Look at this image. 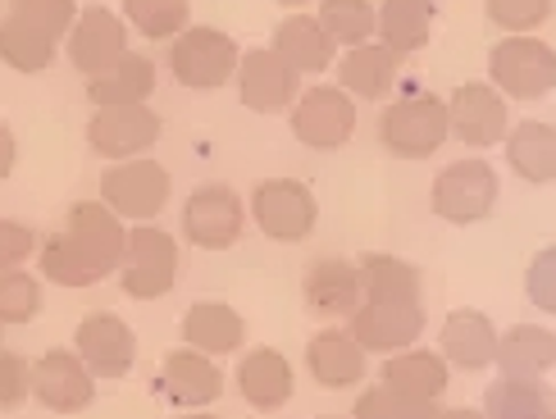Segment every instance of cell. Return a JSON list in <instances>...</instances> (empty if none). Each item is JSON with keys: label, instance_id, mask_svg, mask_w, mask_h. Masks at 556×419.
<instances>
[{"label": "cell", "instance_id": "6da1fadb", "mask_svg": "<svg viewBox=\"0 0 556 419\" xmlns=\"http://www.w3.org/2000/svg\"><path fill=\"white\" fill-rule=\"evenodd\" d=\"M452 137V110L443 97H406L379 114V142L397 160H429Z\"/></svg>", "mask_w": 556, "mask_h": 419}, {"label": "cell", "instance_id": "7a4b0ae2", "mask_svg": "<svg viewBox=\"0 0 556 419\" xmlns=\"http://www.w3.org/2000/svg\"><path fill=\"white\" fill-rule=\"evenodd\" d=\"M489 74L493 87L511 101H539L556 87V51L547 41L516 33V37H502L493 51H489Z\"/></svg>", "mask_w": 556, "mask_h": 419}, {"label": "cell", "instance_id": "3957f363", "mask_svg": "<svg viewBox=\"0 0 556 419\" xmlns=\"http://www.w3.org/2000/svg\"><path fill=\"white\" fill-rule=\"evenodd\" d=\"M429 205L447 224H483L497 210V169L483 165V160H456L433 178Z\"/></svg>", "mask_w": 556, "mask_h": 419}, {"label": "cell", "instance_id": "277c9868", "mask_svg": "<svg viewBox=\"0 0 556 419\" xmlns=\"http://www.w3.org/2000/svg\"><path fill=\"white\" fill-rule=\"evenodd\" d=\"M242 51L224 28H188L169 46V68L182 87L192 91H215L228 78H238Z\"/></svg>", "mask_w": 556, "mask_h": 419}, {"label": "cell", "instance_id": "5b68a950", "mask_svg": "<svg viewBox=\"0 0 556 419\" xmlns=\"http://www.w3.org/2000/svg\"><path fill=\"white\" fill-rule=\"evenodd\" d=\"M101 201L119 219L151 224L169 201V169L155 165V160H147V155L119 160V165H110L101 174Z\"/></svg>", "mask_w": 556, "mask_h": 419}, {"label": "cell", "instance_id": "8992f818", "mask_svg": "<svg viewBox=\"0 0 556 419\" xmlns=\"http://www.w3.org/2000/svg\"><path fill=\"white\" fill-rule=\"evenodd\" d=\"M178 278V242L165 228L155 224H137L128 232V255L119 265V288L132 301H155L174 288Z\"/></svg>", "mask_w": 556, "mask_h": 419}, {"label": "cell", "instance_id": "52a82bcc", "mask_svg": "<svg viewBox=\"0 0 556 419\" xmlns=\"http://www.w3.org/2000/svg\"><path fill=\"white\" fill-rule=\"evenodd\" d=\"M251 219H256L261 232L274 242H301V238H311L319 205L301 178H265L261 188L251 192Z\"/></svg>", "mask_w": 556, "mask_h": 419}, {"label": "cell", "instance_id": "ba28073f", "mask_svg": "<svg viewBox=\"0 0 556 419\" xmlns=\"http://www.w3.org/2000/svg\"><path fill=\"white\" fill-rule=\"evenodd\" d=\"M356 132V101L342 87H311L292 105V137L311 151H338Z\"/></svg>", "mask_w": 556, "mask_h": 419}, {"label": "cell", "instance_id": "9c48e42d", "mask_svg": "<svg viewBox=\"0 0 556 419\" xmlns=\"http://www.w3.org/2000/svg\"><path fill=\"white\" fill-rule=\"evenodd\" d=\"M155 137H160V114L147 101H137V105H101L87 119V147L97 155H105V160H114V165L151 151Z\"/></svg>", "mask_w": 556, "mask_h": 419}, {"label": "cell", "instance_id": "30bf717a", "mask_svg": "<svg viewBox=\"0 0 556 419\" xmlns=\"http://www.w3.org/2000/svg\"><path fill=\"white\" fill-rule=\"evenodd\" d=\"M64 232H68V242H74L87 255V265L97 269L101 278H110L114 269L124 265V255H128V228H124V219L114 215L105 201H78V205H68Z\"/></svg>", "mask_w": 556, "mask_h": 419}, {"label": "cell", "instance_id": "8fae6325", "mask_svg": "<svg viewBox=\"0 0 556 419\" xmlns=\"http://www.w3.org/2000/svg\"><path fill=\"white\" fill-rule=\"evenodd\" d=\"M242 224H247L242 196L233 188H224V182H205L182 205V232H188L192 246H205V251L233 246L242 238Z\"/></svg>", "mask_w": 556, "mask_h": 419}, {"label": "cell", "instance_id": "7c38bea8", "mask_svg": "<svg viewBox=\"0 0 556 419\" xmlns=\"http://www.w3.org/2000/svg\"><path fill=\"white\" fill-rule=\"evenodd\" d=\"M33 397L55 415H78L91 406V397H97V374L83 365L78 352L51 346V352L33 365Z\"/></svg>", "mask_w": 556, "mask_h": 419}, {"label": "cell", "instance_id": "4fadbf2b", "mask_svg": "<svg viewBox=\"0 0 556 419\" xmlns=\"http://www.w3.org/2000/svg\"><path fill=\"white\" fill-rule=\"evenodd\" d=\"M346 333H352L365 352L397 356L425 333V306L420 301H365L352 315V329Z\"/></svg>", "mask_w": 556, "mask_h": 419}, {"label": "cell", "instance_id": "5bb4252c", "mask_svg": "<svg viewBox=\"0 0 556 419\" xmlns=\"http://www.w3.org/2000/svg\"><path fill=\"white\" fill-rule=\"evenodd\" d=\"M68 64L78 68L83 78H97L105 74L110 64H119L128 55V28L124 18L105 10V5H87L74 23V33H68Z\"/></svg>", "mask_w": 556, "mask_h": 419}, {"label": "cell", "instance_id": "9a60e30c", "mask_svg": "<svg viewBox=\"0 0 556 419\" xmlns=\"http://www.w3.org/2000/svg\"><path fill=\"white\" fill-rule=\"evenodd\" d=\"M74 352L83 356V365L97 379H124L132 369V360H137V338H132V329L119 315L91 310L87 319H78Z\"/></svg>", "mask_w": 556, "mask_h": 419}, {"label": "cell", "instance_id": "2e32d148", "mask_svg": "<svg viewBox=\"0 0 556 419\" xmlns=\"http://www.w3.org/2000/svg\"><path fill=\"white\" fill-rule=\"evenodd\" d=\"M447 110H452V137H460L466 147H479V151L497 147L511 132L506 101L493 82H460L447 97Z\"/></svg>", "mask_w": 556, "mask_h": 419}, {"label": "cell", "instance_id": "e0dca14e", "mask_svg": "<svg viewBox=\"0 0 556 419\" xmlns=\"http://www.w3.org/2000/svg\"><path fill=\"white\" fill-rule=\"evenodd\" d=\"M296 68L288 60H278L269 46H256V51H247L242 64H238V97L247 110L256 114H278L288 110L296 97Z\"/></svg>", "mask_w": 556, "mask_h": 419}, {"label": "cell", "instance_id": "ac0fdd59", "mask_svg": "<svg viewBox=\"0 0 556 419\" xmlns=\"http://www.w3.org/2000/svg\"><path fill=\"white\" fill-rule=\"evenodd\" d=\"M160 392H165V402L182 410H205L224 392V374L197 346H178V352L160 360Z\"/></svg>", "mask_w": 556, "mask_h": 419}, {"label": "cell", "instance_id": "d6986e66", "mask_svg": "<svg viewBox=\"0 0 556 419\" xmlns=\"http://www.w3.org/2000/svg\"><path fill=\"white\" fill-rule=\"evenodd\" d=\"M301 296H306V306L324 319H352L361 306H365V288H361V265L352 261H315L301 278Z\"/></svg>", "mask_w": 556, "mask_h": 419}, {"label": "cell", "instance_id": "ffe728a7", "mask_svg": "<svg viewBox=\"0 0 556 419\" xmlns=\"http://www.w3.org/2000/svg\"><path fill=\"white\" fill-rule=\"evenodd\" d=\"M443 356H447V365H456V369H466V374H475V369H489V365H497V329H493V319L483 315V310H475V306H460V310H452L447 319H443Z\"/></svg>", "mask_w": 556, "mask_h": 419}, {"label": "cell", "instance_id": "44dd1931", "mask_svg": "<svg viewBox=\"0 0 556 419\" xmlns=\"http://www.w3.org/2000/svg\"><path fill=\"white\" fill-rule=\"evenodd\" d=\"M306 369L319 388H352L365 379V346L342 329H324L306 342Z\"/></svg>", "mask_w": 556, "mask_h": 419}, {"label": "cell", "instance_id": "7402d4cb", "mask_svg": "<svg viewBox=\"0 0 556 419\" xmlns=\"http://www.w3.org/2000/svg\"><path fill=\"white\" fill-rule=\"evenodd\" d=\"M397 64H402V55L383 41L352 46V51L338 60V87L361 101H379V97H388V87L397 82Z\"/></svg>", "mask_w": 556, "mask_h": 419}, {"label": "cell", "instance_id": "603a6c76", "mask_svg": "<svg viewBox=\"0 0 556 419\" xmlns=\"http://www.w3.org/2000/svg\"><path fill=\"white\" fill-rule=\"evenodd\" d=\"M238 392L247 397V406H256V410L288 406V397H292V365H288V356L274 352V346H256L251 356H242Z\"/></svg>", "mask_w": 556, "mask_h": 419}, {"label": "cell", "instance_id": "cb8c5ba5", "mask_svg": "<svg viewBox=\"0 0 556 419\" xmlns=\"http://www.w3.org/2000/svg\"><path fill=\"white\" fill-rule=\"evenodd\" d=\"M242 338H247V319L233 306H224V301H197V306H188V315H182V342L205 356L238 352Z\"/></svg>", "mask_w": 556, "mask_h": 419}, {"label": "cell", "instance_id": "d4e9b609", "mask_svg": "<svg viewBox=\"0 0 556 419\" xmlns=\"http://www.w3.org/2000/svg\"><path fill=\"white\" fill-rule=\"evenodd\" d=\"M269 51L278 55V60H288L296 74H319V68H329L333 64V37L319 28V18H311V14H292V18H283L274 28V41H269Z\"/></svg>", "mask_w": 556, "mask_h": 419}, {"label": "cell", "instance_id": "484cf974", "mask_svg": "<svg viewBox=\"0 0 556 419\" xmlns=\"http://www.w3.org/2000/svg\"><path fill=\"white\" fill-rule=\"evenodd\" d=\"M556 365V333L539 323H516L497 342V369L511 379H543Z\"/></svg>", "mask_w": 556, "mask_h": 419}, {"label": "cell", "instance_id": "4316f807", "mask_svg": "<svg viewBox=\"0 0 556 419\" xmlns=\"http://www.w3.org/2000/svg\"><path fill=\"white\" fill-rule=\"evenodd\" d=\"M151 91H155V64L137 51H128L119 64H110L105 74L87 78V101H97V110L101 105H137V101H147Z\"/></svg>", "mask_w": 556, "mask_h": 419}, {"label": "cell", "instance_id": "83f0119b", "mask_svg": "<svg viewBox=\"0 0 556 419\" xmlns=\"http://www.w3.org/2000/svg\"><path fill=\"white\" fill-rule=\"evenodd\" d=\"M506 165L525 182H552L556 178V128L525 119L506 132Z\"/></svg>", "mask_w": 556, "mask_h": 419}, {"label": "cell", "instance_id": "f1b7e54d", "mask_svg": "<svg viewBox=\"0 0 556 419\" xmlns=\"http://www.w3.org/2000/svg\"><path fill=\"white\" fill-rule=\"evenodd\" d=\"M356 265H361L365 301H420V292H425L420 269H415L410 261H402V255L369 251Z\"/></svg>", "mask_w": 556, "mask_h": 419}, {"label": "cell", "instance_id": "f546056e", "mask_svg": "<svg viewBox=\"0 0 556 419\" xmlns=\"http://www.w3.org/2000/svg\"><path fill=\"white\" fill-rule=\"evenodd\" d=\"M383 383L410 392V397L438 402L447 392V356L425 352V346H406V352L383 360Z\"/></svg>", "mask_w": 556, "mask_h": 419}, {"label": "cell", "instance_id": "4dcf8cb0", "mask_svg": "<svg viewBox=\"0 0 556 419\" xmlns=\"http://www.w3.org/2000/svg\"><path fill=\"white\" fill-rule=\"evenodd\" d=\"M552 410H556V397L543 379L502 374L497 383H489V392H483V419H539Z\"/></svg>", "mask_w": 556, "mask_h": 419}, {"label": "cell", "instance_id": "1f68e13d", "mask_svg": "<svg viewBox=\"0 0 556 419\" xmlns=\"http://www.w3.org/2000/svg\"><path fill=\"white\" fill-rule=\"evenodd\" d=\"M433 0H383L379 5V41L397 55H415L429 41Z\"/></svg>", "mask_w": 556, "mask_h": 419}, {"label": "cell", "instance_id": "d6a6232c", "mask_svg": "<svg viewBox=\"0 0 556 419\" xmlns=\"http://www.w3.org/2000/svg\"><path fill=\"white\" fill-rule=\"evenodd\" d=\"M0 60H5L14 74H41V68L55 60V37H46L33 23L5 14L0 18Z\"/></svg>", "mask_w": 556, "mask_h": 419}, {"label": "cell", "instance_id": "836d02e7", "mask_svg": "<svg viewBox=\"0 0 556 419\" xmlns=\"http://www.w3.org/2000/svg\"><path fill=\"white\" fill-rule=\"evenodd\" d=\"M319 28L333 37V46H365L379 33V10L369 0H319Z\"/></svg>", "mask_w": 556, "mask_h": 419}, {"label": "cell", "instance_id": "e575fe53", "mask_svg": "<svg viewBox=\"0 0 556 419\" xmlns=\"http://www.w3.org/2000/svg\"><path fill=\"white\" fill-rule=\"evenodd\" d=\"M192 0H124V18L151 41H169L188 33Z\"/></svg>", "mask_w": 556, "mask_h": 419}, {"label": "cell", "instance_id": "d590c367", "mask_svg": "<svg viewBox=\"0 0 556 419\" xmlns=\"http://www.w3.org/2000/svg\"><path fill=\"white\" fill-rule=\"evenodd\" d=\"M356 419H438V402L410 397L402 388L379 383V388H365L356 397Z\"/></svg>", "mask_w": 556, "mask_h": 419}, {"label": "cell", "instance_id": "8d00e7d4", "mask_svg": "<svg viewBox=\"0 0 556 419\" xmlns=\"http://www.w3.org/2000/svg\"><path fill=\"white\" fill-rule=\"evenodd\" d=\"M41 274L60 288H91L101 283V274L87 265V255L68 242V232H55V238L41 242Z\"/></svg>", "mask_w": 556, "mask_h": 419}, {"label": "cell", "instance_id": "74e56055", "mask_svg": "<svg viewBox=\"0 0 556 419\" xmlns=\"http://www.w3.org/2000/svg\"><path fill=\"white\" fill-rule=\"evenodd\" d=\"M41 310V278L10 269L0 274V323H28Z\"/></svg>", "mask_w": 556, "mask_h": 419}, {"label": "cell", "instance_id": "f35d334b", "mask_svg": "<svg viewBox=\"0 0 556 419\" xmlns=\"http://www.w3.org/2000/svg\"><path fill=\"white\" fill-rule=\"evenodd\" d=\"M10 14L33 23V28H41L46 37H68L78 23V5L74 0H10Z\"/></svg>", "mask_w": 556, "mask_h": 419}, {"label": "cell", "instance_id": "ab89813d", "mask_svg": "<svg viewBox=\"0 0 556 419\" xmlns=\"http://www.w3.org/2000/svg\"><path fill=\"white\" fill-rule=\"evenodd\" d=\"M483 14H489L493 28H506V37L529 33L552 14V0H483Z\"/></svg>", "mask_w": 556, "mask_h": 419}, {"label": "cell", "instance_id": "60d3db41", "mask_svg": "<svg viewBox=\"0 0 556 419\" xmlns=\"http://www.w3.org/2000/svg\"><path fill=\"white\" fill-rule=\"evenodd\" d=\"M525 296L534 301V310L556 315V246H543L525 269Z\"/></svg>", "mask_w": 556, "mask_h": 419}, {"label": "cell", "instance_id": "b9f144b4", "mask_svg": "<svg viewBox=\"0 0 556 419\" xmlns=\"http://www.w3.org/2000/svg\"><path fill=\"white\" fill-rule=\"evenodd\" d=\"M33 397V365L0 346V410H18Z\"/></svg>", "mask_w": 556, "mask_h": 419}, {"label": "cell", "instance_id": "7bdbcfd3", "mask_svg": "<svg viewBox=\"0 0 556 419\" xmlns=\"http://www.w3.org/2000/svg\"><path fill=\"white\" fill-rule=\"evenodd\" d=\"M37 251V232L28 224H14V219H0V274L18 269L28 255Z\"/></svg>", "mask_w": 556, "mask_h": 419}, {"label": "cell", "instance_id": "ee69618b", "mask_svg": "<svg viewBox=\"0 0 556 419\" xmlns=\"http://www.w3.org/2000/svg\"><path fill=\"white\" fill-rule=\"evenodd\" d=\"M14 155H18V147H14V132L0 124V178H5L10 169H14Z\"/></svg>", "mask_w": 556, "mask_h": 419}, {"label": "cell", "instance_id": "f6af8a7d", "mask_svg": "<svg viewBox=\"0 0 556 419\" xmlns=\"http://www.w3.org/2000/svg\"><path fill=\"white\" fill-rule=\"evenodd\" d=\"M438 419H483V410H466V406H456V410H438Z\"/></svg>", "mask_w": 556, "mask_h": 419}, {"label": "cell", "instance_id": "bcb514c9", "mask_svg": "<svg viewBox=\"0 0 556 419\" xmlns=\"http://www.w3.org/2000/svg\"><path fill=\"white\" fill-rule=\"evenodd\" d=\"M182 419H219V415H205V410H197V415H182Z\"/></svg>", "mask_w": 556, "mask_h": 419}, {"label": "cell", "instance_id": "7dc6e473", "mask_svg": "<svg viewBox=\"0 0 556 419\" xmlns=\"http://www.w3.org/2000/svg\"><path fill=\"white\" fill-rule=\"evenodd\" d=\"M283 5H306V0H283Z\"/></svg>", "mask_w": 556, "mask_h": 419}, {"label": "cell", "instance_id": "c3c4849f", "mask_svg": "<svg viewBox=\"0 0 556 419\" xmlns=\"http://www.w3.org/2000/svg\"><path fill=\"white\" fill-rule=\"evenodd\" d=\"M319 419H342V415H319Z\"/></svg>", "mask_w": 556, "mask_h": 419}, {"label": "cell", "instance_id": "681fc988", "mask_svg": "<svg viewBox=\"0 0 556 419\" xmlns=\"http://www.w3.org/2000/svg\"><path fill=\"white\" fill-rule=\"evenodd\" d=\"M539 419H556V410H552V415H539Z\"/></svg>", "mask_w": 556, "mask_h": 419}]
</instances>
